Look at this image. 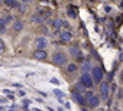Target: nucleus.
<instances>
[{"label": "nucleus", "mask_w": 123, "mask_h": 111, "mask_svg": "<svg viewBox=\"0 0 123 111\" xmlns=\"http://www.w3.org/2000/svg\"><path fill=\"white\" fill-rule=\"evenodd\" d=\"M52 25H54V28H61V26L64 25V22L61 20V19H56V20H55V22H54Z\"/></svg>", "instance_id": "2eb2a0df"}, {"label": "nucleus", "mask_w": 123, "mask_h": 111, "mask_svg": "<svg viewBox=\"0 0 123 111\" xmlns=\"http://www.w3.org/2000/svg\"><path fill=\"white\" fill-rule=\"evenodd\" d=\"M91 77H93V81L100 84V81H103V69L100 67H94L91 69Z\"/></svg>", "instance_id": "f03ea898"}, {"label": "nucleus", "mask_w": 123, "mask_h": 111, "mask_svg": "<svg viewBox=\"0 0 123 111\" xmlns=\"http://www.w3.org/2000/svg\"><path fill=\"white\" fill-rule=\"evenodd\" d=\"M75 69H77V65L75 64H70L68 65V72H74Z\"/></svg>", "instance_id": "dca6fc26"}, {"label": "nucleus", "mask_w": 123, "mask_h": 111, "mask_svg": "<svg viewBox=\"0 0 123 111\" xmlns=\"http://www.w3.org/2000/svg\"><path fill=\"white\" fill-rule=\"evenodd\" d=\"M32 20H33V22H42V19H41V17H38V16H33V17H32Z\"/></svg>", "instance_id": "a211bd4d"}, {"label": "nucleus", "mask_w": 123, "mask_h": 111, "mask_svg": "<svg viewBox=\"0 0 123 111\" xmlns=\"http://www.w3.org/2000/svg\"><path fill=\"white\" fill-rule=\"evenodd\" d=\"M3 49H5V42L2 40V38H0V52H3Z\"/></svg>", "instance_id": "f3484780"}, {"label": "nucleus", "mask_w": 123, "mask_h": 111, "mask_svg": "<svg viewBox=\"0 0 123 111\" xmlns=\"http://www.w3.org/2000/svg\"><path fill=\"white\" fill-rule=\"evenodd\" d=\"M33 58L38 59V61H42V59L46 58V52L45 50H35L33 52Z\"/></svg>", "instance_id": "0eeeda50"}, {"label": "nucleus", "mask_w": 123, "mask_h": 111, "mask_svg": "<svg viewBox=\"0 0 123 111\" xmlns=\"http://www.w3.org/2000/svg\"><path fill=\"white\" fill-rule=\"evenodd\" d=\"M5 29H6V20L0 17V32H5Z\"/></svg>", "instance_id": "4468645a"}, {"label": "nucleus", "mask_w": 123, "mask_h": 111, "mask_svg": "<svg viewBox=\"0 0 123 111\" xmlns=\"http://www.w3.org/2000/svg\"><path fill=\"white\" fill-rule=\"evenodd\" d=\"M80 82L86 87V88H91L93 87V84H94V81H93V77H90L88 74H83L81 75V79H80Z\"/></svg>", "instance_id": "7ed1b4c3"}, {"label": "nucleus", "mask_w": 123, "mask_h": 111, "mask_svg": "<svg viewBox=\"0 0 123 111\" xmlns=\"http://www.w3.org/2000/svg\"><path fill=\"white\" fill-rule=\"evenodd\" d=\"M33 45L38 48V50H43V48L48 45V40H46L45 38H42V36H41V38H36V39H35Z\"/></svg>", "instance_id": "39448f33"}, {"label": "nucleus", "mask_w": 123, "mask_h": 111, "mask_svg": "<svg viewBox=\"0 0 123 111\" xmlns=\"http://www.w3.org/2000/svg\"><path fill=\"white\" fill-rule=\"evenodd\" d=\"M120 81H122V82H123V71H122V72H120Z\"/></svg>", "instance_id": "4be33fe9"}, {"label": "nucleus", "mask_w": 123, "mask_h": 111, "mask_svg": "<svg viewBox=\"0 0 123 111\" xmlns=\"http://www.w3.org/2000/svg\"><path fill=\"white\" fill-rule=\"evenodd\" d=\"M122 97H123V89L119 91V98H122Z\"/></svg>", "instance_id": "412c9836"}, {"label": "nucleus", "mask_w": 123, "mask_h": 111, "mask_svg": "<svg viewBox=\"0 0 123 111\" xmlns=\"http://www.w3.org/2000/svg\"><path fill=\"white\" fill-rule=\"evenodd\" d=\"M52 62L54 65H64L67 62V56L64 52H55L52 55Z\"/></svg>", "instance_id": "f257e3e1"}, {"label": "nucleus", "mask_w": 123, "mask_h": 111, "mask_svg": "<svg viewBox=\"0 0 123 111\" xmlns=\"http://www.w3.org/2000/svg\"><path fill=\"white\" fill-rule=\"evenodd\" d=\"M51 82H52V84H59V81H58L56 78H52V79H51Z\"/></svg>", "instance_id": "6ab92c4d"}, {"label": "nucleus", "mask_w": 123, "mask_h": 111, "mask_svg": "<svg viewBox=\"0 0 123 111\" xmlns=\"http://www.w3.org/2000/svg\"><path fill=\"white\" fill-rule=\"evenodd\" d=\"M54 92H55V94H56V95H58V97H59V95H61V91H59V89H55V91H54Z\"/></svg>", "instance_id": "aec40b11"}, {"label": "nucleus", "mask_w": 123, "mask_h": 111, "mask_svg": "<svg viewBox=\"0 0 123 111\" xmlns=\"http://www.w3.org/2000/svg\"><path fill=\"white\" fill-rule=\"evenodd\" d=\"M6 6H10V7H18L19 5H18V2H13V0H6Z\"/></svg>", "instance_id": "9b49d317"}, {"label": "nucleus", "mask_w": 123, "mask_h": 111, "mask_svg": "<svg viewBox=\"0 0 123 111\" xmlns=\"http://www.w3.org/2000/svg\"><path fill=\"white\" fill-rule=\"evenodd\" d=\"M91 67H90V61H86L84 64H83V71H84V74H87V71L90 69Z\"/></svg>", "instance_id": "ddd939ff"}, {"label": "nucleus", "mask_w": 123, "mask_h": 111, "mask_svg": "<svg viewBox=\"0 0 123 111\" xmlns=\"http://www.w3.org/2000/svg\"><path fill=\"white\" fill-rule=\"evenodd\" d=\"M70 52H71V55H73V56H80V49L77 48V46H71L70 48Z\"/></svg>", "instance_id": "9d476101"}, {"label": "nucleus", "mask_w": 123, "mask_h": 111, "mask_svg": "<svg viewBox=\"0 0 123 111\" xmlns=\"http://www.w3.org/2000/svg\"><path fill=\"white\" fill-rule=\"evenodd\" d=\"M13 28H15V30H20V29L23 28V25H22V22H20V20H16V22H15V25H13Z\"/></svg>", "instance_id": "f8f14e48"}, {"label": "nucleus", "mask_w": 123, "mask_h": 111, "mask_svg": "<svg viewBox=\"0 0 123 111\" xmlns=\"http://www.w3.org/2000/svg\"><path fill=\"white\" fill-rule=\"evenodd\" d=\"M61 39H62V40H65V42H68V40H71L73 39V35L70 33V32H61Z\"/></svg>", "instance_id": "1a4fd4ad"}, {"label": "nucleus", "mask_w": 123, "mask_h": 111, "mask_svg": "<svg viewBox=\"0 0 123 111\" xmlns=\"http://www.w3.org/2000/svg\"><path fill=\"white\" fill-rule=\"evenodd\" d=\"M109 92H110V89H109V84L103 81V82L100 84V98H101V100H107Z\"/></svg>", "instance_id": "20e7f679"}, {"label": "nucleus", "mask_w": 123, "mask_h": 111, "mask_svg": "<svg viewBox=\"0 0 123 111\" xmlns=\"http://www.w3.org/2000/svg\"><path fill=\"white\" fill-rule=\"evenodd\" d=\"M74 98H75V101H78V104H81V105H86V102H87L86 98H84L80 92H75V94H74Z\"/></svg>", "instance_id": "6e6552de"}, {"label": "nucleus", "mask_w": 123, "mask_h": 111, "mask_svg": "<svg viewBox=\"0 0 123 111\" xmlns=\"http://www.w3.org/2000/svg\"><path fill=\"white\" fill-rule=\"evenodd\" d=\"M98 104H100V97H97V95H93V97L88 100V105H90L91 108L98 107Z\"/></svg>", "instance_id": "423d86ee"}]
</instances>
